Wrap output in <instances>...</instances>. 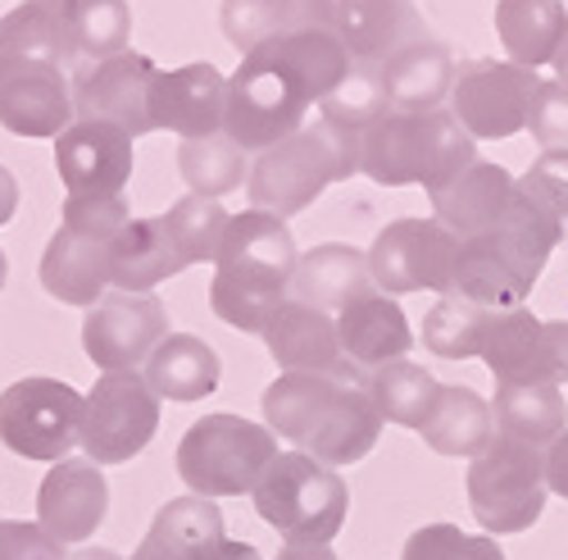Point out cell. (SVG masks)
<instances>
[{
	"mask_svg": "<svg viewBox=\"0 0 568 560\" xmlns=\"http://www.w3.org/2000/svg\"><path fill=\"white\" fill-rule=\"evenodd\" d=\"M264 424L323 464H355L377 447L383 414L346 373H277L264 392Z\"/></svg>",
	"mask_w": 568,
	"mask_h": 560,
	"instance_id": "1",
	"label": "cell"
},
{
	"mask_svg": "<svg viewBox=\"0 0 568 560\" xmlns=\"http://www.w3.org/2000/svg\"><path fill=\"white\" fill-rule=\"evenodd\" d=\"M296 238L287 219L268 210H242L227 219V232L214 256L210 278V306L227 329L264 333L273 314L292 301V273H296Z\"/></svg>",
	"mask_w": 568,
	"mask_h": 560,
	"instance_id": "2",
	"label": "cell"
},
{
	"mask_svg": "<svg viewBox=\"0 0 568 560\" xmlns=\"http://www.w3.org/2000/svg\"><path fill=\"white\" fill-rule=\"evenodd\" d=\"M473 160H478V147L450 110H387L359 132V173L383 187L418 182L423 192H437Z\"/></svg>",
	"mask_w": 568,
	"mask_h": 560,
	"instance_id": "3",
	"label": "cell"
},
{
	"mask_svg": "<svg viewBox=\"0 0 568 560\" xmlns=\"http://www.w3.org/2000/svg\"><path fill=\"white\" fill-rule=\"evenodd\" d=\"M351 173H359V132L318 119L255 156L246 192L255 210L292 219L310 210L333 182H346Z\"/></svg>",
	"mask_w": 568,
	"mask_h": 560,
	"instance_id": "4",
	"label": "cell"
},
{
	"mask_svg": "<svg viewBox=\"0 0 568 560\" xmlns=\"http://www.w3.org/2000/svg\"><path fill=\"white\" fill-rule=\"evenodd\" d=\"M260 520L277 529L282 542L296 547H333L346 524L351 492L333 464L305 451H277L251 492Z\"/></svg>",
	"mask_w": 568,
	"mask_h": 560,
	"instance_id": "5",
	"label": "cell"
},
{
	"mask_svg": "<svg viewBox=\"0 0 568 560\" xmlns=\"http://www.w3.org/2000/svg\"><path fill=\"white\" fill-rule=\"evenodd\" d=\"M310 106H318L310 97V87L301 82V73L282 60V51L273 41H264L260 51L242 56V69L227 78V114H223V132L232 137L246 156L277 147L282 137H292L296 128H305Z\"/></svg>",
	"mask_w": 568,
	"mask_h": 560,
	"instance_id": "6",
	"label": "cell"
},
{
	"mask_svg": "<svg viewBox=\"0 0 568 560\" xmlns=\"http://www.w3.org/2000/svg\"><path fill=\"white\" fill-rule=\"evenodd\" d=\"M277 456V438L268 433V424L242 414H205L178 442V479L186 483V492L196 497H242L255 492L260 474L268 470V460Z\"/></svg>",
	"mask_w": 568,
	"mask_h": 560,
	"instance_id": "7",
	"label": "cell"
},
{
	"mask_svg": "<svg viewBox=\"0 0 568 560\" xmlns=\"http://www.w3.org/2000/svg\"><path fill=\"white\" fill-rule=\"evenodd\" d=\"M546 497L550 488L541 447L496 433L483 456L468 460V510L491 538L532 529L546 510Z\"/></svg>",
	"mask_w": 568,
	"mask_h": 560,
	"instance_id": "8",
	"label": "cell"
},
{
	"mask_svg": "<svg viewBox=\"0 0 568 560\" xmlns=\"http://www.w3.org/2000/svg\"><path fill=\"white\" fill-rule=\"evenodd\" d=\"M87 397L60 379H19L0 392V442L23 460L60 464L82 447Z\"/></svg>",
	"mask_w": 568,
	"mask_h": 560,
	"instance_id": "9",
	"label": "cell"
},
{
	"mask_svg": "<svg viewBox=\"0 0 568 560\" xmlns=\"http://www.w3.org/2000/svg\"><path fill=\"white\" fill-rule=\"evenodd\" d=\"M160 429V397L146 373H101L82 406V456L97 464H128Z\"/></svg>",
	"mask_w": 568,
	"mask_h": 560,
	"instance_id": "10",
	"label": "cell"
},
{
	"mask_svg": "<svg viewBox=\"0 0 568 560\" xmlns=\"http://www.w3.org/2000/svg\"><path fill=\"white\" fill-rule=\"evenodd\" d=\"M455 260H459V238L442 219H396L368 247L373 288L387 297H409V292L446 297Z\"/></svg>",
	"mask_w": 568,
	"mask_h": 560,
	"instance_id": "11",
	"label": "cell"
},
{
	"mask_svg": "<svg viewBox=\"0 0 568 560\" xmlns=\"http://www.w3.org/2000/svg\"><path fill=\"white\" fill-rule=\"evenodd\" d=\"M537 82V69L514 60H464L450 87V114L473 142H505L528 128Z\"/></svg>",
	"mask_w": 568,
	"mask_h": 560,
	"instance_id": "12",
	"label": "cell"
},
{
	"mask_svg": "<svg viewBox=\"0 0 568 560\" xmlns=\"http://www.w3.org/2000/svg\"><path fill=\"white\" fill-rule=\"evenodd\" d=\"M478 360L496 383H568V319H537L532 310H491Z\"/></svg>",
	"mask_w": 568,
	"mask_h": 560,
	"instance_id": "13",
	"label": "cell"
},
{
	"mask_svg": "<svg viewBox=\"0 0 568 560\" xmlns=\"http://www.w3.org/2000/svg\"><path fill=\"white\" fill-rule=\"evenodd\" d=\"M164 338L169 310L155 292H105L82 323V351L101 373L141 369Z\"/></svg>",
	"mask_w": 568,
	"mask_h": 560,
	"instance_id": "14",
	"label": "cell"
},
{
	"mask_svg": "<svg viewBox=\"0 0 568 560\" xmlns=\"http://www.w3.org/2000/svg\"><path fill=\"white\" fill-rule=\"evenodd\" d=\"M155 60L136 56V51H119L110 60H97L73 87V110L78 119H101L123 128L128 137H146L155 132L151 119V87H155Z\"/></svg>",
	"mask_w": 568,
	"mask_h": 560,
	"instance_id": "15",
	"label": "cell"
},
{
	"mask_svg": "<svg viewBox=\"0 0 568 560\" xmlns=\"http://www.w3.org/2000/svg\"><path fill=\"white\" fill-rule=\"evenodd\" d=\"M73 119V87L60 64L0 56V128L14 137H60Z\"/></svg>",
	"mask_w": 568,
	"mask_h": 560,
	"instance_id": "16",
	"label": "cell"
},
{
	"mask_svg": "<svg viewBox=\"0 0 568 560\" xmlns=\"http://www.w3.org/2000/svg\"><path fill=\"white\" fill-rule=\"evenodd\" d=\"M132 164V137L114 123L73 119L55 137V169L69 197H123Z\"/></svg>",
	"mask_w": 568,
	"mask_h": 560,
	"instance_id": "17",
	"label": "cell"
},
{
	"mask_svg": "<svg viewBox=\"0 0 568 560\" xmlns=\"http://www.w3.org/2000/svg\"><path fill=\"white\" fill-rule=\"evenodd\" d=\"M105 510H110V483L97 460H87V456L60 460L41 479L37 524L64 547H78L97 533L105 524Z\"/></svg>",
	"mask_w": 568,
	"mask_h": 560,
	"instance_id": "18",
	"label": "cell"
},
{
	"mask_svg": "<svg viewBox=\"0 0 568 560\" xmlns=\"http://www.w3.org/2000/svg\"><path fill=\"white\" fill-rule=\"evenodd\" d=\"M260 338H264V347L282 373H346V379H359L351 369V360L342 356L337 319L327 310H314L305 301H287Z\"/></svg>",
	"mask_w": 568,
	"mask_h": 560,
	"instance_id": "19",
	"label": "cell"
},
{
	"mask_svg": "<svg viewBox=\"0 0 568 560\" xmlns=\"http://www.w3.org/2000/svg\"><path fill=\"white\" fill-rule=\"evenodd\" d=\"M227 114V78L214 64H182L169 73H155L151 87V119L155 128L186 137H210L223 132Z\"/></svg>",
	"mask_w": 568,
	"mask_h": 560,
	"instance_id": "20",
	"label": "cell"
},
{
	"mask_svg": "<svg viewBox=\"0 0 568 560\" xmlns=\"http://www.w3.org/2000/svg\"><path fill=\"white\" fill-rule=\"evenodd\" d=\"M333 32L342 37L351 60L368 64V69L392 60L396 51H405L409 41L428 37L414 0H337Z\"/></svg>",
	"mask_w": 568,
	"mask_h": 560,
	"instance_id": "21",
	"label": "cell"
},
{
	"mask_svg": "<svg viewBox=\"0 0 568 560\" xmlns=\"http://www.w3.org/2000/svg\"><path fill=\"white\" fill-rule=\"evenodd\" d=\"M514 173L491 164V160H473L464 173H455L446 187H437L433 197V219H442L455 238H483L491 232L509 201H514Z\"/></svg>",
	"mask_w": 568,
	"mask_h": 560,
	"instance_id": "22",
	"label": "cell"
},
{
	"mask_svg": "<svg viewBox=\"0 0 568 560\" xmlns=\"http://www.w3.org/2000/svg\"><path fill=\"white\" fill-rule=\"evenodd\" d=\"M337 338H342V356L351 360L359 379L392 360H405V351L414 347L409 319H405L400 301L387 292H368L355 306H346L337 314Z\"/></svg>",
	"mask_w": 568,
	"mask_h": 560,
	"instance_id": "23",
	"label": "cell"
},
{
	"mask_svg": "<svg viewBox=\"0 0 568 560\" xmlns=\"http://www.w3.org/2000/svg\"><path fill=\"white\" fill-rule=\"evenodd\" d=\"M41 288L64 306L91 310L110 288V242L60 223L41 251Z\"/></svg>",
	"mask_w": 568,
	"mask_h": 560,
	"instance_id": "24",
	"label": "cell"
},
{
	"mask_svg": "<svg viewBox=\"0 0 568 560\" xmlns=\"http://www.w3.org/2000/svg\"><path fill=\"white\" fill-rule=\"evenodd\" d=\"M377 78H383L392 110H405V114L442 110V101H450V87H455V56L442 41L423 37L377 64Z\"/></svg>",
	"mask_w": 568,
	"mask_h": 560,
	"instance_id": "25",
	"label": "cell"
},
{
	"mask_svg": "<svg viewBox=\"0 0 568 560\" xmlns=\"http://www.w3.org/2000/svg\"><path fill=\"white\" fill-rule=\"evenodd\" d=\"M368 292H377L373 273H368V256L346 247V242H323V247H314L296 260L292 301H305V306L327 310V314L333 310L342 314L346 306H355Z\"/></svg>",
	"mask_w": 568,
	"mask_h": 560,
	"instance_id": "26",
	"label": "cell"
},
{
	"mask_svg": "<svg viewBox=\"0 0 568 560\" xmlns=\"http://www.w3.org/2000/svg\"><path fill=\"white\" fill-rule=\"evenodd\" d=\"M182 256L164 219H128L110 242V288L114 292H155L164 278L182 273Z\"/></svg>",
	"mask_w": 568,
	"mask_h": 560,
	"instance_id": "27",
	"label": "cell"
},
{
	"mask_svg": "<svg viewBox=\"0 0 568 560\" xmlns=\"http://www.w3.org/2000/svg\"><path fill=\"white\" fill-rule=\"evenodd\" d=\"M219 351L196 333H169L146 360V383L160 401H205L219 388Z\"/></svg>",
	"mask_w": 568,
	"mask_h": 560,
	"instance_id": "28",
	"label": "cell"
},
{
	"mask_svg": "<svg viewBox=\"0 0 568 560\" xmlns=\"http://www.w3.org/2000/svg\"><path fill=\"white\" fill-rule=\"evenodd\" d=\"M496 37L514 64L524 69L550 64L559 41L568 37L564 0H496Z\"/></svg>",
	"mask_w": 568,
	"mask_h": 560,
	"instance_id": "29",
	"label": "cell"
},
{
	"mask_svg": "<svg viewBox=\"0 0 568 560\" xmlns=\"http://www.w3.org/2000/svg\"><path fill=\"white\" fill-rule=\"evenodd\" d=\"M418 433H423V442H428L437 456L473 460V456H483L487 442L496 438L491 401H483L473 388H442L437 406L428 414V424H423Z\"/></svg>",
	"mask_w": 568,
	"mask_h": 560,
	"instance_id": "30",
	"label": "cell"
},
{
	"mask_svg": "<svg viewBox=\"0 0 568 560\" xmlns=\"http://www.w3.org/2000/svg\"><path fill=\"white\" fill-rule=\"evenodd\" d=\"M491 414H496L500 438L528 442L541 451L568 429V406H564L559 383H500Z\"/></svg>",
	"mask_w": 568,
	"mask_h": 560,
	"instance_id": "31",
	"label": "cell"
},
{
	"mask_svg": "<svg viewBox=\"0 0 568 560\" xmlns=\"http://www.w3.org/2000/svg\"><path fill=\"white\" fill-rule=\"evenodd\" d=\"M450 292L483 310H518L532 288L514 273V264L487 238H459V260L450 273Z\"/></svg>",
	"mask_w": 568,
	"mask_h": 560,
	"instance_id": "32",
	"label": "cell"
},
{
	"mask_svg": "<svg viewBox=\"0 0 568 560\" xmlns=\"http://www.w3.org/2000/svg\"><path fill=\"white\" fill-rule=\"evenodd\" d=\"M0 56L45 60V64L69 69L78 60L69 10L45 6V0H23L19 10H10L6 19H0Z\"/></svg>",
	"mask_w": 568,
	"mask_h": 560,
	"instance_id": "33",
	"label": "cell"
},
{
	"mask_svg": "<svg viewBox=\"0 0 568 560\" xmlns=\"http://www.w3.org/2000/svg\"><path fill=\"white\" fill-rule=\"evenodd\" d=\"M364 392L377 406V414H383V424L423 429L428 424V414H433V406H437L442 383L414 360H392L383 369L364 373Z\"/></svg>",
	"mask_w": 568,
	"mask_h": 560,
	"instance_id": "34",
	"label": "cell"
},
{
	"mask_svg": "<svg viewBox=\"0 0 568 560\" xmlns=\"http://www.w3.org/2000/svg\"><path fill=\"white\" fill-rule=\"evenodd\" d=\"M178 169L182 182L192 187L196 197H227L251 178V160L246 151L232 142L227 132H210V137H186L178 147Z\"/></svg>",
	"mask_w": 568,
	"mask_h": 560,
	"instance_id": "35",
	"label": "cell"
},
{
	"mask_svg": "<svg viewBox=\"0 0 568 560\" xmlns=\"http://www.w3.org/2000/svg\"><path fill=\"white\" fill-rule=\"evenodd\" d=\"M487 319H491V310L446 292V297H437L428 319H423V347H428L433 356H442V360H473L483 351Z\"/></svg>",
	"mask_w": 568,
	"mask_h": 560,
	"instance_id": "36",
	"label": "cell"
},
{
	"mask_svg": "<svg viewBox=\"0 0 568 560\" xmlns=\"http://www.w3.org/2000/svg\"><path fill=\"white\" fill-rule=\"evenodd\" d=\"M164 228H169V238L182 256V264L192 269V264H214L219 256V242H223V232H227V210L214 201V197H182L178 206H169V214H160Z\"/></svg>",
	"mask_w": 568,
	"mask_h": 560,
	"instance_id": "37",
	"label": "cell"
},
{
	"mask_svg": "<svg viewBox=\"0 0 568 560\" xmlns=\"http://www.w3.org/2000/svg\"><path fill=\"white\" fill-rule=\"evenodd\" d=\"M392 106H387V91H383V78H377V69L368 64H355L327 97L318 101V119L337 123L346 132H364L368 123H377Z\"/></svg>",
	"mask_w": 568,
	"mask_h": 560,
	"instance_id": "38",
	"label": "cell"
},
{
	"mask_svg": "<svg viewBox=\"0 0 568 560\" xmlns=\"http://www.w3.org/2000/svg\"><path fill=\"white\" fill-rule=\"evenodd\" d=\"M69 23H73L78 56L110 60V56L128 51V32H132L128 0H73Z\"/></svg>",
	"mask_w": 568,
	"mask_h": 560,
	"instance_id": "39",
	"label": "cell"
},
{
	"mask_svg": "<svg viewBox=\"0 0 568 560\" xmlns=\"http://www.w3.org/2000/svg\"><path fill=\"white\" fill-rule=\"evenodd\" d=\"M400 560H505L491 533H459L455 524H423L409 533Z\"/></svg>",
	"mask_w": 568,
	"mask_h": 560,
	"instance_id": "40",
	"label": "cell"
},
{
	"mask_svg": "<svg viewBox=\"0 0 568 560\" xmlns=\"http://www.w3.org/2000/svg\"><path fill=\"white\" fill-rule=\"evenodd\" d=\"M219 23L236 51L251 56L282 32V0H223Z\"/></svg>",
	"mask_w": 568,
	"mask_h": 560,
	"instance_id": "41",
	"label": "cell"
},
{
	"mask_svg": "<svg viewBox=\"0 0 568 560\" xmlns=\"http://www.w3.org/2000/svg\"><path fill=\"white\" fill-rule=\"evenodd\" d=\"M518 192L532 197L550 219L568 228V151H541L532 169L518 178Z\"/></svg>",
	"mask_w": 568,
	"mask_h": 560,
	"instance_id": "42",
	"label": "cell"
},
{
	"mask_svg": "<svg viewBox=\"0 0 568 560\" xmlns=\"http://www.w3.org/2000/svg\"><path fill=\"white\" fill-rule=\"evenodd\" d=\"M528 132L541 151H568V87L564 82H537L532 110H528Z\"/></svg>",
	"mask_w": 568,
	"mask_h": 560,
	"instance_id": "43",
	"label": "cell"
},
{
	"mask_svg": "<svg viewBox=\"0 0 568 560\" xmlns=\"http://www.w3.org/2000/svg\"><path fill=\"white\" fill-rule=\"evenodd\" d=\"M128 219H132V214H128V201H123V197H69L60 223H69V228H78V232H91V238L114 242Z\"/></svg>",
	"mask_w": 568,
	"mask_h": 560,
	"instance_id": "44",
	"label": "cell"
},
{
	"mask_svg": "<svg viewBox=\"0 0 568 560\" xmlns=\"http://www.w3.org/2000/svg\"><path fill=\"white\" fill-rule=\"evenodd\" d=\"M0 560H69L64 542H55L41 524L0 520Z\"/></svg>",
	"mask_w": 568,
	"mask_h": 560,
	"instance_id": "45",
	"label": "cell"
},
{
	"mask_svg": "<svg viewBox=\"0 0 568 560\" xmlns=\"http://www.w3.org/2000/svg\"><path fill=\"white\" fill-rule=\"evenodd\" d=\"M337 0H282V32L296 28H333Z\"/></svg>",
	"mask_w": 568,
	"mask_h": 560,
	"instance_id": "46",
	"label": "cell"
},
{
	"mask_svg": "<svg viewBox=\"0 0 568 560\" xmlns=\"http://www.w3.org/2000/svg\"><path fill=\"white\" fill-rule=\"evenodd\" d=\"M546 488L568 501V429L546 447Z\"/></svg>",
	"mask_w": 568,
	"mask_h": 560,
	"instance_id": "47",
	"label": "cell"
},
{
	"mask_svg": "<svg viewBox=\"0 0 568 560\" xmlns=\"http://www.w3.org/2000/svg\"><path fill=\"white\" fill-rule=\"evenodd\" d=\"M196 560H264V556H260L251 542H236V538H227V533H223V538H219V542H210Z\"/></svg>",
	"mask_w": 568,
	"mask_h": 560,
	"instance_id": "48",
	"label": "cell"
},
{
	"mask_svg": "<svg viewBox=\"0 0 568 560\" xmlns=\"http://www.w3.org/2000/svg\"><path fill=\"white\" fill-rule=\"evenodd\" d=\"M14 210H19V182H14V173L6 164H0V228L14 219Z\"/></svg>",
	"mask_w": 568,
	"mask_h": 560,
	"instance_id": "49",
	"label": "cell"
},
{
	"mask_svg": "<svg viewBox=\"0 0 568 560\" xmlns=\"http://www.w3.org/2000/svg\"><path fill=\"white\" fill-rule=\"evenodd\" d=\"M277 560H337L333 547H296V542H282Z\"/></svg>",
	"mask_w": 568,
	"mask_h": 560,
	"instance_id": "50",
	"label": "cell"
},
{
	"mask_svg": "<svg viewBox=\"0 0 568 560\" xmlns=\"http://www.w3.org/2000/svg\"><path fill=\"white\" fill-rule=\"evenodd\" d=\"M550 69H555V82H564V87H568V37L559 41V51H555Z\"/></svg>",
	"mask_w": 568,
	"mask_h": 560,
	"instance_id": "51",
	"label": "cell"
},
{
	"mask_svg": "<svg viewBox=\"0 0 568 560\" xmlns=\"http://www.w3.org/2000/svg\"><path fill=\"white\" fill-rule=\"evenodd\" d=\"M69 560H123L119 551H105V547H82V551H73Z\"/></svg>",
	"mask_w": 568,
	"mask_h": 560,
	"instance_id": "52",
	"label": "cell"
},
{
	"mask_svg": "<svg viewBox=\"0 0 568 560\" xmlns=\"http://www.w3.org/2000/svg\"><path fill=\"white\" fill-rule=\"evenodd\" d=\"M6 273H10V264H6V251H0V288H6Z\"/></svg>",
	"mask_w": 568,
	"mask_h": 560,
	"instance_id": "53",
	"label": "cell"
},
{
	"mask_svg": "<svg viewBox=\"0 0 568 560\" xmlns=\"http://www.w3.org/2000/svg\"><path fill=\"white\" fill-rule=\"evenodd\" d=\"M45 6H60V10H73V0H45Z\"/></svg>",
	"mask_w": 568,
	"mask_h": 560,
	"instance_id": "54",
	"label": "cell"
}]
</instances>
